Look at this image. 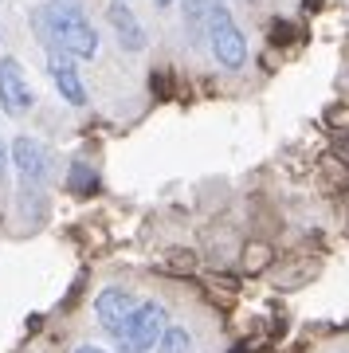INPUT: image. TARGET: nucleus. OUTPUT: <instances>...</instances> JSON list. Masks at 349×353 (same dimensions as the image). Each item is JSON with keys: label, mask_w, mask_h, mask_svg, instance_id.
I'll return each instance as SVG.
<instances>
[{"label": "nucleus", "mask_w": 349, "mask_h": 353, "mask_svg": "<svg viewBox=\"0 0 349 353\" xmlns=\"http://www.w3.org/2000/svg\"><path fill=\"white\" fill-rule=\"evenodd\" d=\"M204 39H208V48H212V59L224 71H239V67L248 63V39L239 32V24L232 20L220 0H212V8H208V24H204Z\"/></svg>", "instance_id": "2"}, {"label": "nucleus", "mask_w": 349, "mask_h": 353, "mask_svg": "<svg viewBox=\"0 0 349 353\" xmlns=\"http://www.w3.org/2000/svg\"><path fill=\"white\" fill-rule=\"evenodd\" d=\"M110 24H114V32H118L122 51H146V28L137 24L134 8H130L126 0H114L110 4Z\"/></svg>", "instance_id": "8"}, {"label": "nucleus", "mask_w": 349, "mask_h": 353, "mask_svg": "<svg viewBox=\"0 0 349 353\" xmlns=\"http://www.w3.org/2000/svg\"><path fill=\"white\" fill-rule=\"evenodd\" d=\"M12 165L20 169V181H24V189L28 185H43L48 181V165H51V153L39 145L36 138H16L12 141Z\"/></svg>", "instance_id": "6"}, {"label": "nucleus", "mask_w": 349, "mask_h": 353, "mask_svg": "<svg viewBox=\"0 0 349 353\" xmlns=\"http://www.w3.org/2000/svg\"><path fill=\"white\" fill-rule=\"evenodd\" d=\"M165 326H169V310H165L161 303H141L137 306V314L130 318V326H126V334L118 341H122V350L118 353H146L157 345V338L165 334Z\"/></svg>", "instance_id": "3"}, {"label": "nucleus", "mask_w": 349, "mask_h": 353, "mask_svg": "<svg viewBox=\"0 0 349 353\" xmlns=\"http://www.w3.org/2000/svg\"><path fill=\"white\" fill-rule=\"evenodd\" d=\"M208 8H212V0H185V24H188V32H192V36H204Z\"/></svg>", "instance_id": "11"}, {"label": "nucleus", "mask_w": 349, "mask_h": 353, "mask_svg": "<svg viewBox=\"0 0 349 353\" xmlns=\"http://www.w3.org/2000/svg\"><path fill=\"white\" fill-rule=\"evenodd\" d=\"M157 353H192V338L181 326H165V334L157 338Z\"/></svg>", "instance_id": "10"}, {"label": "nucleus", "mask_w": 349, "mask_h": 353, "mask_svg": "<svg viewBox=\"0 0 349 353\" xmlns=\"http://www.w3.org/2000/svg\"><path fill=\"white\" fill-rule=\"evenodd\" d=\"M48 71H51L55 90L63 94V102H71V106H87V87H83V79H79L71 55H63V51L51 48L48 51Z\"/></svg>", "instance_id": "7"}, {"label": "nucleus", "mask_w": 349, "mask_h": 353, "mask_svg": "<svg viewBox=\"0 0 349 353\" xmlns=\"http://www.w3.org/2000/svg\"><path fill=\"white\" fill-rule=\"evenodd\" d=\"M32 28L39 32L43 48H55L71 59H94L99 51V36L90 28L87 12L79 8V0H51L32 16Z\"/></svg>", "instance_id": "1"}, {"label": "nucleus", "mask_w": 349, "mask_h": 353, "mask_svg": "<svg viewBox=\"0 0 349 353\" xmlns=\"http://www.w3.org/2000/svg\"><path fill=\"white\" fill-rule=\"evenodd\" d=\"M75 353H106V350H102V345H79Z\"/></svg>", "instance_id": "12"}, {"label": "nucleus", "mask_w": 349, "mask_h": 353, "mask_svg": "<svg viewBox=\"0 0 349 353\" xmlns=\"http://www.w3.org/2000/svg\"><path fill=\"white\" fill-rule=\"evenodd\" d=\"M137 306H141V299H137L134 290L106 287L99 299H94V314H99L102 330H106L110 338H122L126 326H130V318L137 314Z\"/></svg>", "instance_id": "4"}, {"label": "nucleus", "mask_w": 349, "mask_h": 353, "mask_svg": "<svg viewBox=\"0 0 349 353\" xmlns=\"http://www.w3.org/2000/svg\"><path fill=\"white\" fill-rule=\"evenodd\" d=\"M32 102H36V94H32V83H28L20 59L4 55V59H0V106H4V114L24 118V114L32 110Z\"/></svg>", "instance_id": "5"}, {"label": "nucleus", "mask_w": 349, "mask_h": 353, "mask_svg": "<svg viewBox=\"0 0 349 353\" xmlns=\"http://www.w3.org/2000/svg\"><path fill=\"white\" fill-rule=\"evenodd\" d=\"M153 4H157V8H169V4H173V0H153Z\"/></svg>", "instance_id": "13"}, {"label": "nucleus", "mask_w": 349, "mask_h": 353, "mask_svg": "<svg viewBox=\"0 0 349 353\" xmlns=\"http://www.w3.org/2000/svg\"><path fill=\"white\" fill-rule=\"evenodd\" d=\"M67 185H71V192H75V196H87V192H94V189H99V173H94V165L75 161V165H71Z\"/></svg>", "instance_id": "9"}, {"label": "nucleus", "mask_w": 349, "mask_h": 353, "mask_svg": "<svg viewBox=\"0 0 349 353\" xmlns=\"http://www.w3.org/2000/svg\"><path fill=\"white\" fill-rule=\"evenodd\" d=\"M0 176H4V145H0Z\"/></svg>", "instance_id": "14"}]
</instances>
